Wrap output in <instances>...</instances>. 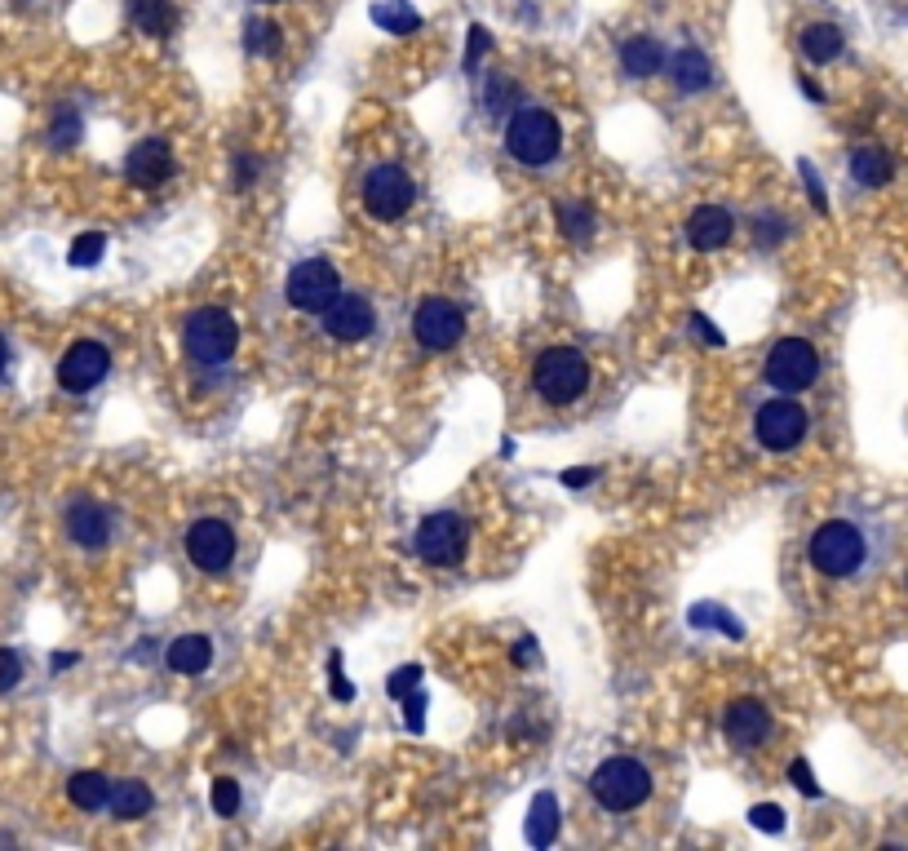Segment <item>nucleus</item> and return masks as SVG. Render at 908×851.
<instances>
[{"mask_svg": "<svg viewBox=\"0 0 908 851\" xmlns=\"http://www.w3.org/2000/svg\"><path fill=\"white\" fill-rule=\"evenodd\" d=\"M851 178H856L860 186H886V182L895 178V165H891V156H886L882 147H860V151L851 156Z\"/></svg>", "mask_w": 908, "mask_h": 851, "instance_id": "cd10ccee", "label": "nucleus"}, {"mask_svg": "<svg viewBox=\"0 0 908 851\" xmlns=\"http://www.w3.org/2000/svg\"><path fill=\"white\" fill-rule=\"evenodd\" d=\"M107 807L115 820H143L151 812V790L143 780H111V794H107Z\"/></svg>", "mask_w": 908, "mask_h": 851, "instance_id": "5701e85b", "label": "nucleus"}, {"mask_svg": "<svg viewBox=\"0 0 908 851\" xmlns=\"http://www.w3.org/2000/svg\"><path fill=\"white\" fill-rule=\"evenodd\" d=\"M785 240V222H775V218H758V244H781Z\"/></svg>", "mask_w": 908, "mask_h": 851, "instance_id": "37998d69", "label": "nucleus"}, {"mask_svg": "<svg viewBox=\"0 0 908 851\" xmlns=\"http://www.w3.org/2000/svg\"><path fill=\"white\" fill-rule=\"evenodd\" d=\"M368 14L385 36H413L421 27V14L413 10V0H377Z\"/></svg>", "mask_w": 908, "mask_h": 851, "instance_id": "393cba45", "label": "nucleus"}, {"mask_svg": "<svg viewBox=\"0 0 908 851\" xmlns=\"http://www.w3.org/2000/svg\"><path fill=\"white\" fill-rule=\"evenodd\" d=\"M820 377V355L802 338H781L766 355V381L775 390H807Z\"/></svg>", "mask_w": 908, "mask_h": 851, "instance_id": "9d476101", "label": "nucleus"}, {"mask_svg": "<svg viewBox=\"0 0 908 851\" xmlns=\"http://www.w3.org/2000/svg\"><path fill=\"white\" fill-rule=\"evenodd\" d=\"M798 85H802V94H807L811 102H824V89H820L815 81H798Z\"/></svg>", "mask_w": 908, "mask_h": 851, "instance_id": "3c124183", "label": "nucleus"}, {"mask_svg": "<svg viewBox=\"0 0 908 851\" xmlns=\"http://www.w3.org/2000/svg\"><path fill=\"white\" fill-rule=\"evenodd\" d=\"M413 178L404 165H377L368 178H364V209L377 218V222H395L413 209Z\"/></svg>", "mask_w": 908, "mask_h": 851, "instance_id": "423d86ee", "label": "nucleus"}, {"mask_svg": "<svg viewBox=\"0 0 908 851\" xmlns=\"http://www.w3.org/2000/svg\"><path fill=\"white\" fill-rule=\"evenodd\" d=\"M691 333H700V338H704L709 347H723V333L713 329V324H709L704 315H691Z\"/></svg>", "mask_w": 908, "mask_h": 851, "instance_id": "a18cd8bd", "label": "nucleus"}, {"mask_svg": "<svg viewBox=\"0 0 908 851\" xmlns=\"http://www.w3.org/2000/svg\"><path fill=\"white\" fill-rule=\"evenodd\" d=\"M421 688V666H400L395 674H391V683H385V692H391L395 701H404L408 692H417Z\"/></svg>", "mask_w": 908, "mask_h": 851, "instance_id": "4c0bfd02", "label": "nucleus"}, {"mask_svg": "<svg viewBox=\"0 0 908 851\" xmlns=\"http://www.w3.org/2000/svg\"><path fill=\"white\" fill-rule=\"evenodd\" d=\"M244 45L257 58H271V53H280V27L271 19H248L244 23Z\"/></svg>", "mask_w": 908, "mask_h": 851, "instance_id": "c85d7f7f", "label": "nucleus"}, {"mask_svg": "<svg viewBox=\"0 0 908 851\" xmlns=\"http://www.w3.org/2000/svg\"><path fill=\"white\" fill-rule=\"evenodd\" d=\"M128 23L143 36H169L177 27V10L173 0H128Z\"/></svg>", "mask_w": 908, "mask_h": 851, "instance_id": "b1692460", "label": "nucleus"}, {"mask_svg": "<svg viewBox=\"0 0 908 851\" xmlns=\"http://www.w3.org/2000/svg\"><path fill=\"white\" fill-rule=\"evenodd\" d=\"M594 479V471L590 466H576V471H563V488H586Z\"/></svg>", "mask_w": 908, "mask_h": 851, "instance_id": "de8ad7c7", "label": "nucleus"}, {"mask_svg": "<svg viewBox=\"0 0 908 851\" xmlns=\"http://www.w3.org/2000/svg\"><path fill=\"white\" fill-rule=\"evenodd\" d=\"M23 679V657L10 647H0V692H14Z\"/></svg>", "mask_w": 908, "mask_h": 851, "instance_id": "58836bf2", "label": "nucleus"}, {"mask_svg": "<svg viewBox=\"0 0 908 851\" xmlns=\"http://www.w3.org/2000/svg\"><path fill=\"white\" fill-rule=\"evenodd\" d=\"M319 315H323V333H329L333 342H364L372 333V324H377L368 297H359V293H338Z\"/></svg>", "mask_w": 908, "mask_h": 851, "instance_id": "4468645a", "label": "nucleus"}, {"mask_svg": "<svg viewBox=\"0 0 908 851\" xmlns=\"http://www.w3.org/2000/svg\"><path fill=\"white\" fill-rule=\"evenodd\" d=\"M665 68V49L652 40V36H634L621 45V72L634 76V81H647Z\"/></svg>", "mask_w": 908, "mask_h": 851, "instance_id": "6ab92c4d", "label": "nucleus"}, {"mask_svg": "<svg viewBox=\"0 0 908 851\" xmlns=\"http://www.w3.org/2000/svg\"><path fill=\"white\" fill-rule=\"evenodd\" d=\"M864 563V533L847 519H829L811 537V568L824 576H851Z\"/></svg>", "mask_w": 908, "mask_h": 851, "instance_id": "39448f33", "label": "nucleus"}, {"mask_svg": "<svg viewBox=\"0 0 908 851\" xmlns=\"http://www.w3.org/2000/svg\"><path fill=\"white\" fill-rule=\"evenodd\" d=\"M62 528H68V537H72L76 546L98 550V546H107V542H111V514H107V506H102V501L81 497V501H72V506H68V514H62Z\"/></svg>", "mask_w": 908, "mask_h": 851, "instance_id": "dca6fc26", "label": "nucleus"}, {"mask_svg": "<svg viewBox=\"0 0 908 851\" xmlns=\"http://www.w3.org/2000/svg\"><path fill=\"white\" fill-rule=\"evenodd\" d=\"M559 227H563V235L572 244H590V235H594V209L590 205H563L559 209Z\"/></svg>", "mask_w": 908, "mask_h": 851, "instance_id": "c756f323", "label": "nucleus"}, {"mask_svg": "<svg viewBox=\"0 0 908 851\" xmlns=\"http://www.w3.org/2000/svg\"><path fill=\"white\" fill-rule=\"evenodd\" d=\"M670 76H674V85H678L683 94H700V89H709V81H713V62H709L696 45H687V49H678V53L670 58Z\"/></svg>", "mask_w": 908, "mask_h": 851, "instance_id": "412c9836", "label": "nucleus"}, {"mask_svg": "<svg viewBox=\"0 0 908 851\" xmlns=\"http://www.w3.org/2000/svg\"><path fill=\"white\" fill-rule=\"evenodd\" d=\"M186 559L196 563L200 572H226L231 559H235V533L226 528L222 519H200V523H191V533H186Z\"/></svg>", "mask_w": 908, "mask_h": 851, "instance_id": "f8f14e48", "label": "nucleus"}, {"mask_svg": "<svg viewBox=\"0 0 908 851\" xmlns=\"http://www.w3.org/2000/svg\"><path fill=\"white\" fill-rule=\"evenodd\" d=\"M732 231H736V218L727 209H719V205H700L687 218V244L696 253H719V248H727Z\"/></svg>", "mask_w": 908, "mask_h": 851, "instance_id": "a211bd4d", "label": "nucleus"}, {"mask_svg": "<svg viewBox=\"0 0 908 851\" xmlns=\"http://www.w3.org/2000/svg\"><path fill=\"white\" fill-rule=\"evenodd\" d=\"M789 780H794V790H798V794L820 799V780H815V771H811V763H807V758H794V763H789Z\"/></svg>", "mask_w": 908, "mask_h": 851, "instance_id": "c9c22d12", "label": "nucleus"}, {"mask_svg": "<svg viewBox=\"0 0 908 851\" xmlns=\"http://www.w3.org/2000/svg\"><path fill=\"white\" fill-rule=\"evenodd\" d=\"M49 143H53V147H76V143H81V116H76L72 107H58L53 129H49Z\"/></svg>", "mask_w": 908, "mask_h": 851, "instance_id": "473e14b6", "label": "nucleus"}, {"mask_svg": "<svg viewBox=\"0 0 908 851\" xmlns=\"http://www.w3.org/2000/svg\"><path fill=\"white\" fill-rule=\"evenodd\" d=\"M107 794H111V780L102 771H76L68 780V799L81 812H102L107 807Z\"/></svg>", "mask_w": 908, "mask_h": 851, "instance_id": "bb28decb", "label": "nucleus"}, {"mask_svg": "<svg viewBox=\"0 0 908 851\" xmlns=\"http://www.w3.org/2000/svg\"><path fill=\"white\" fill-rule=\"evenodd\" d=\"M691 625H696V630L719 625V630H723V634H732V639H740V634H745V625H740L736 617H727L719 604H696V608H691Z\"/></svg>", "mask_w": 908, "mask_h": 851, "instance_id": "2f4dec72", "label": "nucleus"}, {"mask_svg": "<svg viewBox=\"0 0 908 851\" xmlns=\"http://www.w3.org/2000/svg\"><path fill=\"white\" fill-rule=\"evenodd\" d=\"M107 368H111V351L102 347V342H76L68 355L58 360V386L62 390H72V396H89V390L107 377Z\"/></svg>", "mask_w": 908, "mask_h": 851, "instance_id": "ddd939ff", "label": "nucleus"}, {"mask_svg": "<svg viewBox=\"0 0 908 851\" xmlns=\"http://www.w3.org/2000/svg\"><path fill=\"white\" fill-rule=\"evenodd\" d=\"M532 657H537V639H524L514 647V661H532Z\"/></svg>", "mask_w": 908, "mask_h": 851, "instance_id": "09e8293b", "label": "nucleus"}, {"mask_svg": "<svg viewBox=\"0 0 908 851\" xmlns=\"http://www.w3.org/2000/svg\"><path fill=\"white\" fill-rule=\"evenodd\" d=\"M124 178L128 186H138V191H151L160 182L173 178V147L164 138H143L134 151L124 156Z\"/></svg>", "mask_w": 908, "mask_h": 851, "instance_id": "2eb2a0df", "label": "nucleus"}, {"mask_svg": "<svg viewBox=\"0 0 908 851\" xmlns=\"http://www.w3.org/2000/svg\"><path fill=\"white\" fill-rule=\"evenodd\" d=\"M164 661H169L173 674H205L209 661H213V643L205 634H182V639L169 643V657Z\"/></svg>", "mask_w": 908, "mask_h": 851, "instance_id": "aec40b11", "label": "nucleus"}, {"mask_svg": "<svg viewBox=\"0 0 908 851\" xmlns=\"http://www.w3.org/2000/svg\"><path fill=\"white\" fill-rule=\"evenodd\" d=\"M404 701H408V709H404V724H408L413 732H421V728H426V696H413V692H408Z\"/></svg>", "mask_w": 908, "mask_h": 851, "instance_id": "79ce46f5", "label": "nucleus"}, {"mask_svg": "<svg viewBox=\"0 0 908 851\" xmlns=\"http://www.w3.org/2000/svg\"><path fill=\"white\" fill-rule=\"evenodd\" d=\"M532 381L541 390V400L563 409V404H576L590 390V364L576 347H550V351L537 355Z\"/></svg>", "mask_w": 908, "mask_h": 851, "instance_id": "20e7f679", "label": "nucleus"}, {"mask_svg": "<svg viewBox=\"0 0 908 851\" xmlns=\"http://www.w3.org/2000/svg\"><path fill=\"white\" fill-rule=\"evenodd\" d=\"M802 178H807V186H811V205L824 214V209H829V200H824V191H820V178H815V169H811V165H802Z\"/></svg>", "mask_w": 908, "mask_h": 851, "instance_id": "49530a36", "label": "nucleus"}, {"mask_svg": "<svg viewBox=\"0 0 908 851\" xmlns=\"http://www.w3.org/2000/svg\"><path fill=\"white\" fill-rule=\"evenodd\" d=\"M466 542H470V528H466V519L462 514H452V510H434L421 519V528H417V550L426 563L434 568H452V563H462L466 555Z\"/></svg>", "mask_w": 908, "mask_h": 851, "instance_id": "0eeeda50", "label": "nucleus"}, {"mask_svg": "<svg viewBox=\"0 0 908 851\" xmlns=\"http://www.w3.org/2000/svg\"><path fill=\"white\" fill-rule=\"evenodd\" d=\"M253 178H257V160L235 156V165H231V182H235V186H253Z\"/></svg>", "mask_w": 908, "mask_h": 851, "instance_id": "c03bdc74", "label": "nucleus"}, {"mask_svg": "<svg viewBox=\"0 0 908 851\" xmlns=\"http://www.w3.org/2000/svg\"><path fill=\"white\" fill-rule=\"evenodd\" d=\"M338 293H342L338 271L329 267V262H319V257L297 262V267L289 271V284H284L289 306H293V311H306V315H319V311L329 306Z\"/></svg>", "mask_w": 908, "mask_h": 851, "instance_id": "1a4fd4ad", "label": "nucleus"}, {"mask_svg": "<svg viewBox=\"0 0 908 851\" xmlns=\"http://www.w3.org/2000/svg\"><path fill=\"white\" fill-rule=\"evenodd\" d=\"M76 661H81L76 652H53V661H49V666H53V670H72Z\"/></svg>", "mask_w": 908, "mask_h": 851, "instance_id": "8fccbe9b", "label": "nucleus"}, {"mask_svg": "<svg viewBox=\"0 0 908 851\" xmlns=\"http://www.w3.org/2000/svg\"><path fill=\"white\" fill-rule=\"evenodd\" d=\"M590 790L608 812H634V807H642L647 799H652V771H647L638 758L616 754V758L594 767Z\"/></svg>", "mask_w": 908, "mask_h": 851, "instance_id": "7ed1b4c3", "label": "nucleus"}, {"mask_svg": "<svg viewBox=\"0 0 908 851\" xmlns=\"http://www.w3.org/2000/svg\"><path fill=\"white\" fill-rule=\"evenodd\" d=\"M807 430H811V417H807V409H802L798 400H766V404L758 409V417H753V435H758V443L771 448V452H789V448H798V443L807 439Z\"/></svg>", "mask_w": 908, "mask_h": 851, "instance_id": "6e6552de", "label": "nucleus"}, {"mask_svg": "<svg viewBox=\"0 0 908 851\" xmlns=\"http://www.w3.org/2000/svg\"><path fill=\"white\" fill-rule=\"evenodd\" d=\"M723 732L736 750H758L771 732V714L758 701H732L727 714H723Z\"/></svg>", "mask_w": 908, "mask_h": 851, "instance_id": "f3484780", "label": "nucleus"}, {"mask_svg": "<svg viewBox=\"0 0 908 851\" xmlns=\"http://www.w3.org/2000/svg\"><path fill=\"white\" fill-rule=\"evenodd\" d=\"M798 45L811 62H833L842 49H847V36H842V27H833V23H811V27H802Z\"/></svg>", "mask_w": 908, "mask_h": 851, "instance_id": "a878e982", "label": "nucleus"}, {"mask_svg": "<svg viewBox=\"0 0 908 851\" xmlns=\"http://www.w3.org/2000/svg\"><path fill=\"white\" fill-rule=\"evenodd\" d=\"M559 825H563V812H559V799L550 790H541L528 807V820H524V834L532 847H550L559 838Z\"/></svg>", "mask_w": 908, "mask_h": 851, "instance_id": "4be33fe9", "label": "nucleus"}, {"mask_svg": "<svg viewBox=\"0 0 908 851\" xmlns=\"http://www.w3.org/2000/svg\"><path fill=\"white\" fill-rule=\"evenodd\" d=\"M329 674H333V696L338 701H351L355 688H351V679H342V652H333V657H329Z\"/></svg>", "mask_w": 908, "mask_h": 851, "instance_id": "a19ab883", "label": "nucleus"}, {"mask_svg": "<svg viewBox=\"0 0 908 851\" xmlns=\"http://www.w3.org/2000/svg\"><path fill=\"white\" fill-rule=\"evenodd\" d=\"M182 347H186V355L196 360V364L218 368V364L235 360V351H240V324H235V315L222 311V306H200L196 315L186 319Z\"/></svg>", "mask_w": 908, "mask_h": 851, "instance_id": "f257e3e1", "label": "nucleus"}, {"mask_svg": "<svg viewBox=\"0 0 908 851\" xmlns=\"http://www.w3.org/2000/svg\"><path fill=\"white\" fill-rule=\"evenodd\" d=\"M492 45V32L483 27V23H470V45H466V68L475 72V62H479V53Z\"/></svg>", "mask_w": 908, "mask_h": 851, "instance_id": "ea45409f", "label": "nucleus"}, {"mask_svg": "<svg viewBox=\"0 0 908 851\" xmlns=\"http://www.w3.org/2000/svg\"><path fill=\"white\" fill-rule=\"evenodd\" d=\"M483 107H488V111H496V116H501V111H510V107H518V85H510L505 76H496V81L488 85Z\"/></svg>", "mask_w": 908, "mask_h": 851, "instance_id": "f704fd0d", "label": "nucleus"}, {"mask_svg": "<svg viewBox=\"0 0 908 851\" xmlns=\"http://www.w3.org/2000/svg\"><path fill=\"white\" fill-rule=\"evenodd\" d=\"M563 147V129L550 111L541 107H528V111H514L510 124H505V151L518 160V165H528V169H541L559 156Z\"/></svg>", "mask_w": 908, "mask_h": 851, "instance_id": "f03ea898", "label": "nucleus"}, {"mask_svg": "<svg viewBox=\"0 0 908 851\" xmlns=\"http://www.w3.org/2000/svg\"><path fill=\"white\" fill-rule=\"evenodd\" d=\"M413 333L426 351H452L462 342L466 333V315L457 302H447V297H426L413 315Z\"/></svg>", "mask_w": 908, "mask_h": 851, "instance_id": "9b49d317", "label": "nucleus"}, {"mask_svg": "<svg viewBox=\"0 0 908 851\" xmlns=\"http://www.w3.org/2000/svg\"><path fill=\"white\" fill-rule=\"evenodd\" d=\"M102 253H107V235H102V231H85V235H76V244H72L68 262L85 271V267H98Z\"/></svg>", "mask_w": 908, "mask_h": 851, "instance_id": "7c9ffc66", "label": "nucleus"}, {"mask_svg": "<svg viewBox=\"0 0 908 851\" xmlns=\"http://www.w3.org/2000/svg\"><path fill=\"white\" fill-rule=\"evenodd\" d=\"M213 812L218 816H235L240 812V785H235V776H218L213 780Z\"/></svg>", "mask_w": 908, "mask_h": 851, "instance_id": "72a5a7b5", "label": "nucleus"}, {"mask_svg": "<svg viewBox=\"0 0 908 851\" xmlns=\"http://www.w3.org/2000/svg\"><path fill=\"white\" fill-rule=\"evenodd\" d=\"M5 368H10V342L0 338V377H5Z\"/></svg>", "mask_w": 908, "mask_h": 851, "instance_id": "603ef678", "label": "nucleus"}, {"mask_svg": "<svg viewBox=\"0 0 908 851\" xmlns=\"http://www.w3.org/2000/svg\"><path fill=\"white\" fill-rule=\"evenodd\" d=\"M749 825L762 829V834H781V829H785V812L775 807V803H758V807L749 812Z\"/></svg>", "mask_w": 908, "mask_h": 851, "instance_id": "e433bc0d", "label": "nucleus"}]
</instances>
